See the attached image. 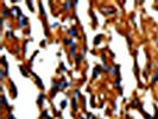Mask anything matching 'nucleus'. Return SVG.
Returning <instances> with one entry per match:
<instances>
[{"mask_svg": "<svg viewBox=\"0 0 158 119\" xmlns=\"http://www.w3.org/2000/svg\"><path fill=\"white\" fill-rule=\"evenodd\" d=\"M19 19H20L19 26H20V28H24V26H25V23H26V18H25L24 16H20V17H19Z\"/></svg>", "mask_w": 158, "mask_h": 119, "instance_id": "obj_1", "label": "nucleus"}, {"mask_svg": "<svg viewBox=\"0 0 158 119\" xmlns=\"http://www.w3.org/2000/svg\"><path fill=\"white\" fill-rule=\"evenodd\" d=\"M99 70H100V67H96V69H94V74H93V77H96L99 75Z\"/></svg>", "mask_w": 158, "mask_h": 119, "instance_id": "obj_2", "label": "nucleus"}, {"mask_svg": "<svg viewBox=\"0 0 158 119\" xmlns=\"http://www.w3.org/2000/svg\"><path fill=\"white\" fill-rule=\"evenodd\" d=\"M100 39H101V35H99L96 39H94V44H97V43L100 42Z\"/></svg>", "mask_w": 158, "mask_h": 119, "instance_id": "obj_5", "label": "nucleus"}, {"mask_svg": "<svg viewBox=\"0 0 158 119\" xmlns=\"http://www.w3.org/2000/svg\"><path fill=\"white\" fill-rule=\"evenodd\" d=\"M157 80H158V70L155 73V76H153V79H152V81H153V82H156Z\"/></svg>", "mask_w": 158, "mask_h": 119, "instance_id": "obj_4", "label": "nucleus"}, {"mask_svg": "<svg viewBox=\"0 0 158 119\" xmlns=\"http://www.w3.org/2000/svg\"><path fill=\"white\" fill-rule=\"evenodd\" d=\"M75 95H76L77 98H80V92L79 90H75Z\"/></svg>", "mask_w": 158, "mask_h": 119, "instance_id": "obj_6", "label": "nucleus"}, {"mask_svg": "<svg viewBox=\"0 0 158 119\" xmlns=\"http://www.w3.org/2000/svg\"><path fill=\"white\" fill-rule=\"evenodd\" d=\"M70 35L73 36V37H75V36L77 35V32H76V30H75V28H73V29L70 30Z\"/></svg>", "mask_w": 158, "mask_h": 119, "instance_id": "obj_3", "label": "nucleus"}]
</instances>
